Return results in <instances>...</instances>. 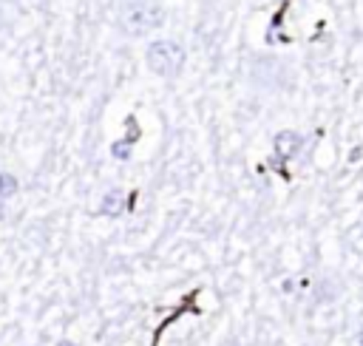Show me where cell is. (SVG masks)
Returning a JSON list of instances; mask_svg holds the SVG:
<instances>
[{
  "mask_svg": "<svg viewBox=\"0 0 363 346\" xmlns=\"http://www.w3.org/2000/svg\"><path fill=\"white\" fill-rule=\"evenodd\" d=\"M164 23V9L159 0H125L116 14V26L128 37H145Z\"/></svg>",
  "mask_w": 363,
  "mask_h": 346,
  "instance_id": "6da1fadb",
  "label": "cell"
},
{
  "mask_svg": "<svg viewBox=\"0 0 363 346\" xmlns=\"http://www.w3.org/2000/svg\"><path fill=\"white\" fill-rule=\"evenodd\" d=\"M145 62L159 77H176L184 68V48L176 40H156L147 45Z\"/></svg>",
  "mask_w": 363,
  "mask_h": 346,
  "instance_id": "7a4b0ae2",
  "label": "cell"
},
{
  "mask_svg": "<svg viewBox=\"0 0 363 346\" xmlns=\"http://www.w3.org/2000/svg\"><path fill=\"white\" fill-rule=\"evenodd\" d=\"M301 145H303V136L295 133V130H281V133H275V139H272V147H275V153H278L281 159H292V156L301 150Z\"/></svg>",
  "mask_w": 363,
  "mask_h": 346,
  "instance_id": "3957f363",
  "label": "cell"
},
{
  "mask_svg": "<svg viewBox=\"0 0 363 346\" xmlns=\"http://www.w3.org/2000/svg\"><path fill=\"white\" fill-rule=\"evenodd\" d=\"M122 210H125V196H122L119 190L105 193V199H102V213H105V216H119Z\"/></svg>",
  "mask_w": 363,
  "mask_h": 346,
  "instance_id": "277c9868",
  "label": "cell"
},
{
  "mask_svg": "<svg viewBox=\"0 0 363 346\" xmlns=\"http://www.w3.org/2000/svg\"><path fill=\"white\" fill-rule=\"evenodd\" d=\"M17 193V179L11 173H0V199H11Z\"/></svg>",
  "mask_w": 363,
  "mask_h": 346,
  "instance_id": "5b68a950",
  "label": "cell"
},
{
  "mask_svg": "<svg viewBox=\"0 0 363 346\" xmlns=\"http://www.w3.org/2000/svg\"><path fill=\"white\" fill-rule=\"evenodd\" d=\"M128 150H130V139H128V142H116V145L111 147V153H113L116 159H128Z\"/></svg>",
  "mask_w": 363,
  "mask_h": 346,
  "instance_id": "8992f818",
  "label": "cell"
},
{
  "mask_svg": "<svg viewBox=\"0 0 363 346\" xmlns=\"http://www.w3.org/2000/svg\"><path fill=\"white\" fill-rule=\"evenodd\" d=\"M57 346H77V343H71V340H60Z\"/></svg>",
  "mask_w": 363,
  "mask_h": 346,
  "instance_id": "52a82bcc",
  "label": "cell"
},
{
  "mask_svg": "<svg viewBox=\"0 0 363 346\" xmlns=\"http://www.w3.org/2000/svg\"><path fill=\"white\" fill-rule=\"evenodd\" d=\"M357 343L363 346V326H360V335H357Z\"/></svg>",
  "mask_w": 363,
  "mask_h": 346,
  "instance_id": "ba28073f",
  "label": "cell"
},
{
  "mask_svg": "<svg viewBox=\"0 0 363 346\" xmlns=\"http://www.w3.org/2000/svg\"><path fill=\"white\" fill-rule=\"evenodd\" d=\"M0 26H3V14H0Z\"/></svg>",
  "mask_w": 363,
  "mask_h": 346,
  "instance_id": "9c48e42d",
  "label": "cell"
}]
</instances>
